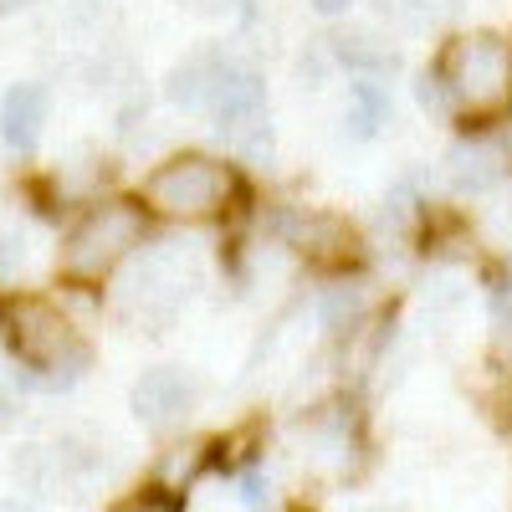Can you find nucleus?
Instances as JSON below:
<instances>
[{"mask_svg": "<svg viewBox=\"0 0 512 512\" xmlns=\"http://www.w3.org/2000/svg\"><path fill=\"white\" fill-rule=\"evenodd\" d=\"M323 41L333 52V67H344L354 77H390L400 67V52L390 47V41H379L374 31H333Z\"/></svg>", "mask_w": 512, "mask_h": 512, "instance_id": "13", "label": "nucleus"}, {"mask_svg": "<svg viewBox=\"0 0 512 512\" xmlns=\"http://www.w3.org/2000/svg\"><path fill=\"white\" fill-rule=\"evenodd\" d=\"M195 262L185 246H169V241H144L128 262L108 277V308L149 333H164L175 323L190 297H195Z\"/></svg>", "mask_w": 512, "mask_h": 512, "instance_id": "2", "label": "nucleus"}, {"mask_svg": "<svg viewBox=\"0 0 512 512\" xmlns=\"http://www.w3.org/2000/svg\"><path fill=\"white\" fill-rule=\"evenodd\" d=\"M221 139H226V159L241 164V169H267L272 154H277L272 113H251V118H241V123H226Z\"/></svg>", "mask_w": 512, "mask_h": 512, "instance_id": "14", "label": "nucleus"}, {"mask_svg": "<svg viewBox=\"0 0 512 512\" xmlns=\"http://www.w3.org/2000/svg\"><path fill=\"white\" fill-rule=\"evenodd\" d=\"M128 410H134L149 431H180L195 410V379L175 364H154L134 379L128 390Z\"/></svg>", "mask_w": 512, "mask_h": 512, "instance_id": "8", "label": "nucleus"}, {"mask_svg": "<svg viewBox=\"0 0 512 512\" xmlns=\"http://www.w3.org/2000/svg\"><path fill=\"white\" fill-rule=\"evenodd\" d=\"M395 118V98L384 77H354L349 82V103H344V134L354 144H369L384 134V123Z\"/></svg>", "mask_w": 512, "mask_h": 512, "instance_id": "12", "label": "nucleus"}, {"mask_svg": "<svg viewBox=\"0 0 512 512\" xmlns=\"http://www.w3.org/2000/svg\"><path fill=\"white\" fill-rule=\"evenodd\" d=\"M139 200L154 221L169 226H210V221H226L241 210L246 200V180H241V164L216 159V154H169L164 164H154Z\"/></svg>", "mask_w": 512, "mask_h": 512, "instance_id": "1", "label": "nucleus"}, {"mask_svg": "<svg viewBox=\"0 0 512 512\" xmlns=\"http://www.w3.org/2000/svg\"><path fill=\"white\" fill-rule=\"evenodd\" d=\"M6 338L16 349V384L31 390H72L88 369V344L72 318L47 297H11L6 303Z\"/></svg>", "mask_w": 512, "mask_h": 512, "instance_id": "4", "label": "nucleus"}, {"mask_svg": "<svg viewBox=\"0 0 512 512\" xmlns=\"http://www.w3.org/2000/svg\"><path fill=\"white\" fill-rule=\"evenodd\" d=\"M441 169H446V190L456 200H482V195H492V190L507 185L512 154L497 139V128H477V134H466V139L451 144V154H446Z\"/></svg>", "mask_w": 512, "mask_h": 512, "instance_id": "6", "label": "nucleus"}, {"mask_svg": "<svg viewBox=\"0 0 512 512\" xmlns=\"http://www.w3.org/2000/svg\"><path fill=\"white\" fill-rule=\"evenodd\" d=\"M451 98L456 123H497L512 108V36L507 31H461L431 62Z\"/></svg>", "mask_w": 512, "mask_h": 512, "instance_id": "3", "label": "nucleus"}, {"mask_svg": "<svg viewBox=\"0 0 512 512\" xmlns=\"http://www.w3.org/2000/svg\"><path fill=\"white\" fill-rule=\"evenodd\" d=\"M359 6V0H313V11L323 16V21H338V16H349Z\"/></svg>", "mask_w": 512, "mask_h": 512, "instance_id": "22", "label": "nucleus"}, {"mask_svg": "<svg viewBox=\"0 0 512 512\" xmlns=\"http://www.w3.org/2000/svg\"><path fill=\"white\" fill-rule=\"evenodd\" d=\"M113 512H185L180 497H169L164 487H149V492H134V497H123Z\"/></svg>", "mask_w": 512, "mask_h": 512, "instance_id": "21", "label": "nucleus"}, {"mask_svg": "<svg viewBox=\"0 0 512 512\" xmlns=\"http://www.w3.org/2000/svg\"><path fill=\"white\" fill-rule=\"evenodd\" d=\"M333 72V52H328V41H313V47L297 57V77H303V88H318V82Z\"/></svg>", "mask_w": 512, "mask_h": 512, "instance_id": "20", "label": "nucleus"}, {"mask_svg": "<svg viewBox=\"0 0 512 512\" xmlns=\"http://www.w3.org/2000/svg\"><path fill=\"white\" fill-rule=\"evenodd\" d=\"M47 113H52V98L41 82H16L0 103V139H6L11 154H31L41 128H47Z\"/></svg>", "mask_w": 512, "mask_h": 512, "instance_id": "11", "label": "nucleus"}, {"mask_svg": "<svg viewBox=\"0 0 512 512\" xmlns=\"http://www.w3.org/2000/svg\"><path fill=\"white\" fill-rule=\"evenodd\" d=\"M149 221L154 216L144 210V200H123V195L93 200L62 241V272L72 282H108L149 241Z\"/></svg>", "mask_w": 512, "mask_h": 512, "instance_id": "5", "label": "nucleus"}, {"mask_svg": "<svg viewBox=\"0 0 512 512\" xmlns=\"http://www.w3.org/2000/svg\"><path fill=\"white\" fill-rule=\"evenodd\" d=\"M369 6L390 31H405V36H420L436 21V0H369Z\"/></svg>", "mask_w": 512, "mask_h": 512, "instance_id": "15", "label": "nucleus"}, {"mask_svg": "<svg viewBox=\"0 0 512 512\" xmlns=\"http://www.w3.org/2000/svg\"><path fill=\"white\" fill-rule=\"evenodd\" d=\"M16 6H26V0H0V16H6V11H16Z\"/></svg>", "mask_w": 512, "mask_h": 512, "instance_id": "26", "label": "nucleus"}, {"mask_svg": "<svg viewBox=\"0 0 512 512\" xmlns=\"http://www.w3.org/2000/svg\"><path fill=\"white\" fill-rule=\"evenodd\" d=\"M415 103H420V113H425V118H436V123H456L451 98H446V88H441L436 67H425V72L415 77Z\"/></svg>", "mask_w": 512, "mask_h": 512, "instance_id": "17", "label": "nucleus"}, {"mask_svg": "<svg viewBox=\"0 0 512 512\" xmlns=\"http://www.w3.org/2000/svg\"><path fill=\"white\" fill-rule=\"evenodd\" d=\"M251 113H267V77H262V67H251L246 57L226 52V62L216 72V88H210L205 118L216 128H226V123H241Z\"/></svg>", "mask_w": 512, "mask_h": 512, "instance_id": "9", "label": "nucleus"}, {"mask_svg": "<svg viewBox=\"0 0 512 512\" xmlns=\"http://www.w3.org/2000/svg\"><path fill=\"white\" fill-rule=\"evenodd\" d=\"M359 512H410L405 502H374V507H359Z\"/></svg>", "mask_w": 512, "mask_h": 512, "instance_id": "25", "label": "nucleus"}, {"mask_svg": "<svg viewBox=\"0 0 512 512\" xmlns=\"http://www.w3.org/2000/svg\"><path fill=\"white\" fill-rule=\"evenodd\" d=\"M497 139H502V144H507V154H512V108L497 118Z\"/></svg>", "mask_w": 512, "mask_h": 512, "instance_id": "23", "label": "nucleus"}, {"mask_svg": "<svg viewBox=\"0 0 512 512\" xmlns=\"http://www.w3.org/2000/svg\"><path fill=\"white\" fill-rule=\"evenodd\" d=\"M221 62H226V47H200V52L180 57L175 67H169V77H164V98H169V108L205 118V108H210V88H216Z\"/></svg>", "mask_w": 512, "mask_h": 512, "instance_id": "10", "label": "nucleus"}, {"mask_svg": "<svg viewBox=\"0 0 512 512\" xmlns=\"http://www.w3.org/2000/svg\"><path fill=\"white\" fill-rule=\"evenodd\" d=\"M374 287H379V282H374L369 272H359V267L328 272L323 287L313 292V318H318V328L333 333V338L364 333V328L379 318V292H374Z\"/></svg>", "mask_w": 512, "mask_h": 512, "instance_id": "7", "label": "nucleus"}, {"mask_svg": "<svg viewBox=\"0 0 512 512\" xmlns=\"http://www.w3.org/2000/svg\"><path fill=\"white\" fill-rule=\"evenodd\" d=\"M31 272V241L21 231H0V282H26Z\"/></svg>", "mask_w": 512, "mask_h": 512, "instance_id": "18", "label": "nucleus"}, {"mask_svg": "<svg viewBox=\"0 0 512 512\" xmlns=\"http://www.w3.org/2000/svg\"><path fill=\"white\" fill-rule=\"evenodd\" d=\"M236 502H241V512H277V482L267 466H246L236 477Z\"/></svg>", "mask_w": 512, "mask_h": 512, "instance_id": "16", "label": "nucleus"}, {"mask_svg": "<svg viewBox=\"0 0 512 512\" xmlns=\"http://www.w3.org/2000/svg\"><path fill=\"white\" fill-rule=\"evenodd\" d=\"M180 6L205 11V16H221V21H231V26L256 21V0H180Z\"/></svg>", "mask_w": 512, "mask_h": 512, "instance_id": "19", "label": "nucleus"}, {"mask_svg": "<svg viewBox=\"0 0 512 512\" xmlns=\"http://www.w3.org/2000/svg\"><path fill=\"white\" fill-rule=\"evenodd\" d=\"M507 277H512V256H507Z\"/></svg>", "mask_w": 512, "mask_h": 512, "instance_id": "27", "label": "nucleus"}, {"mask_svg": "<svg viewBox=\"0 0 512 512\" xmlns=\"http://www.w3.org/2000/svg\"><path fill=\"white\" fill-rule=\"evenodd\" d=\"M0 512H36V507L21 502V497H0Z\"/></svg>", "mask_w": 512, "mask_h": 512, "instance_id": "24", "label": "nucleus"}]
</instances>
